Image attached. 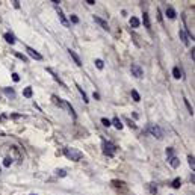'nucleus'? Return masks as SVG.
Instances as JSON below:
<instances>
[{
    "mask_svg": "<svg viewBox=\"0 0 195 195\" xmlns=\"http://www.w3.org/2000/svg\"><path fill=\"white\" fill-rule=\"evenodd\" d=\"M64 154L70 159V161H74V162H79V161L83 157V153L80 151V150L73 148V147H67V148L64 150Z\"/></svg>",
    "mask_w": 195,
    "mask_h": 195,
    "instance_id": "f257e3e1",
    "label": "nucleus"
},
{
    "mask_svg": "<svg viewBox=\"0 0 195 195\" xmlns=\"http://www.w3.org/2000/svg\"><path fill=\"white\" fill-rule=\"evenodd\" d=\"M51 100H53V103H55V104H58L59 108H62V109H67V111H68V113L71 115L73 118H76V112H74V109H73V106L70 104L68 101H65V100H61V99H58L56 95H51Z\"/></svg>",
    "mask_w": 195,
    "mask_h": 195,
    "instance_id": "f03ea898",
    "label": "nucleus"
},
{
    "mask_svg": "<svg viewBox=\"0 0 195 195\" xmlns=\"http://www.w3.org/2000/svg\"><path fill=\"white\" fill-rule=\"evenodd\" d=\"M148 133L157 139H163V130L159 126H156V124H150L148 126Z\"/></svg>",
    "mask_w": 195,
    "mask_h": 195,
    "instance_id": "7ed1b4c3",
    "label": "nucleus"
},
{
    "mask_svg": "<svg viewBox=\"0 0 195 195\" xmlns=\"http://www.w3.org/2000/svg\"><path fill=\"white\" fill-rule=\"evenodd\" d=\"M103 153L108 157H113L115 153H117V147H115L112 142H104L103 144Z\"/></svg>",
    "mask_w": 195,
    "mask_h": 195,
    "instance_id": "20e7f679",
    "label": "nucleus"
},
{
    "mask_svg": "<svg viewBox=\"0 0 195 195\" xmlns=\"http://www.w3.org/2000/svg\"><path fill=\"white\" fill-rule=\"evenodd\" d=\"M130 71H132V76H135L136 79H141L144 76V70L141 68V65H138V64H132Z\"/></svg>",
    "mask_w": 195,
    "mask_h": 195,
    "instance_id": "39448f33",
    "label": "nucleus"
},
{
    "mask_svg": "<svg viewBox=\"0 0 195 195\" xmlns=\"http://www.w3.org/2000/svg\"><path fill=\"white\" fill-rule=\"evenodd\" d=\"M56 12H58L59 21L62 23V26H64V27H70V23H68V20L65 18V15H64V12H62V9H61V8H56Z\"/></svg>",
    "mask_w": 195,
    "mask_h": 195,
    "instance_id": "423d86ee",
    "label": "nucleus"
},
{
    "mask_svg": "<svg viewBox=\"0 0 195 195\" xmlns=\"http://www.w3.org/2000/svg\"><path fill=\"white\" fill-rule=\"evenodd\" d=\"M26 51L29 53V56H32L33 59H37V61H42V55H39V53L35 50V49H32V47H26Z\"/></svg>",
    "mask_w": 195,
    "mask_h": 195,
    "instance_id": "0eeeda50",
    "label": "nucleus"
},
{
    "mask_svg": "<svg viewBox=\"0 0 195 195\" xmlns=\"http://www.w3.org/2000/svg\"><path fill=\"white\" fill-rule=\"evenodd\" d=\"M94 21L97 23V24H100V27L103 29V30H108L109 32V24L106 23L103 18H100V17H97V15H94Z\"/></svg>",
    "mask_w": 195,
    "mask_h": 195,
    "instance_id": "6e6552de",
    "label": "nucleus"
},
{
    "mask_svg": "<svg viewBox=\"0 0 195 195\" xmlns=\"http://www.w3.org/2000/svg\"><path fill=\"white\" fill-rule=\"evenodd\" d=\"M179 37H180L182 42L184 44L186 47H188V46H189V37H188V33H186L184 29H180V30H179Z\"/></svg>",
    "mask_w": 195,
    "mask_h": 195,
    "instance_id": "1a4fd4ad",
    "label": "nucleus"
},
{
    "mask_svg": "<svg viewBox=\"0 0 195 195\" xmlns=\"http://www.w3.org/2000/svg\"><path fill=\"white\" fill-rule=\"evenodd\" d=\"M68 53H70V56L73 58V61L76 62V65L77 67H82V61H80V58H79V55L74 51V50H71V49H68Z\"/></svg>",
    "mask_w": 195,
    "mask_h": 195,
    "instance_id": "9d476101",
    "label": "nucleus"
},
{
    "mask_svg": "<svg viewBox=\"0 0 195 195\" xmlns=\"http://www.w3.org/2000/svg\"><path fill=\"white\" fill-rule=\"evenodd\" d=\"M168 162H170V165H171L172 168H179V166H180V159L175 157V156L170 157V159H168Z\"/></svg>",
    "mask_w": 195,
    "mask_h": 195,
    "instance_id": "9b49d317",
    "label": "nucleus"
},
{
    "mask_svg": "<svg viewBox=\"0 0 195 195\" xmlns=\"http://www.w3.org/2000/svg\"><path fill=\"white\" fill-rule=\"evenodd\" d=\"M166 17H168V18H171V20L175 18V11H174V8H171V6L166 8Z\"/></svg>",
    "mask_w": 195,
    "mask_h": 195,
    "instance_id": "f8f14e48",
    "label": "nucleus"
},
{
    "mask_svg": "<svg viewBox=\"0 0 195 195\" xmlns=\"http://www.w3.org/2000/svg\"><path fill=\"white\" fill-rule=\"evenodd\" d=\"M3 92L9 97V99H15V91L12 89V88H3Z\"/></svg>",
    "mask_w": 195,
    "mask_h": 195,
    "instance_id": "ddd939ff",
    "label": "nucleus"
},
{
    "mask_svg": "<svg viewBox=\"0 0 195 195\" xmlns=\"http://www.w3.org/2000/svg\"><path fill=\"white\" fill-rule=\"evenodd\" d=\"M142 23H144V26H145L147 29L151 27V24H150V17H148L147 12H144V15H142Z\"/></svg>",
    "mask_w": 195,
    "mask_h": 195,
    "instance_id": "4468645a",
    "label": "nucleus"
},
{
    "mask_svg": "<svg viewBox=\"0 0 195 195\" xmlns=\"http://www.w3.org/2000/svg\"><path fill=\"white\" fill-rule=\"evenodd\" d=\"M76 88H77V91L80 92V95H82V99H83V101L85 103H89V100H88V95H86V92L83 91V88H80L79 85H76Z\"/></svg>",
    "mask_w": 195,
    "mask_h": 195,
    "instance_id": "2eb2a0df",
    "label": "nucleus"
},
{
    "mask_svg": "<svg viewBox=\"0 0 195 195\" xmlns=\"http://www.w3.org/2000/svg\"><path fill=\"white\" fill-rule=\"evenodd\" d=\"M111 124H113V126L117 127L118 130H121V129H122V122H121V120H120V118H113V120L111 121Z\"/></svg>",
    "mask_w": 195,
    "mask_h": 195,
    "instance_id": "dca6fc26",
    "label": "nucleus"
},
{
    "mask_svg": "<svg viewBox=\"0 0 195 195\" xmlns=\"http://www.w3.org/2000/svg\"><path fill=\"white\" fill-rule=\"evenodd\" d=\"M5 39H6V42H9V44H14L15 42V37H14L12 33H9V32L5 33Z\"/></svg>",
    "mask_w": 195,
    "mask_h": 195,
    "instance_id": "f3484780",
    "label": "nucleus"
},
{
    "mask_svg": "<svg viewBox=\"0 0 195 195\" xmlns=\"http://www.w3.org/2000/svg\"><path fill=\"white\" fill-rule=\"evenodd\" d=\"M32 94H33V91H32V88H30V86L24 88V91H23V95L26 97V99H30V97H32Z\"/></svg>",
    "mask_w": 195,
    "mask_h": 195,
    "instance_id": "a211bd4d",
    "label": "nucleus"
},
{
    "mask_svg": "<svg viewBox=\"0 0 195 195\" xmlns=\"http://www.w3.org/2000/svg\"><path fill=\"white\" fill-rule=\"evenodd\" d=\"M180 184H182L180 177H177V179H174V180H172V183H171V186H172L174 189H179V188H180Z\"/></svg>",
    "mask_w": 195,
    "mask_h": 195,
    "instance_id": "6ab92c4d",
    "label": "nucleus"
},
{
    "mask_svg": "<svg viewBox=\"0 0 195 195\" xmlns=\"http://www.w3.org/2000/svg\"><path fill=\"white\" fill-rule=\"evenodd\" d=\"M172 76H174L175 79H180V77H182V71H180L179 67H174V68H172Z\"/></svg>",
    "mask_w": 195,
    "mask_h": 195,
    "instance_id": "aec40b11",
    "label": "nucleus"
},
{
    "mask_svg": "<svg viewBox=\"0 0 195 195\" xmlns=\"http://www.w3.org/2000/svg\"><path fill=\"white\" fill-rule=\"evenodd\" d=\"M130 26H132V27H139V20L136 18V17H132V18H130Z\"/></svg>",
    "mask_w": 195,
    "mask_h": 195,
    "instance_id": "412c9836",
    "label": "nucleus"
},
{
    "mask_svg": "<svg viewBox=\"0 0 195 195\" xmlns=\"http://www.w3.org/2000/svg\"><path fill=\"white\" fill-rule=\"evenodd\" d=\"M148 189H150V194H151V195H156L157 194V186L154 183H150L148 184Z\"/></svg>",
    "mask_w": 195,
    "mask_h": 195,
    "instance_id": "4be33fe9",
    "label": "nucleus"
},
{
    "mask_svg": "<svg viewBox=\"0 0 195 195\" xmlns=\"http://www.w3.org/2000/svg\"><path fill=\"white\" fill-rule=\"evenodd\" d=\"M132 97H133V100L138 103V101H141V95L138 94V91L136 89H132Z\"/></svg>",
    "mask_w": 195,
    "mask_h": 195,
    "instance_id": "5701e85b",
    "label": "nucleus"
},
{
    "mask_svg": "<svg viewBox=\"0 0 195 195\" xmlns=\"http://www.w3.org/2000/svg\"><path fill=\"white\" fill-rule=\"evenodd\" d=\"M188 162H189V166L192 168V171L195 170V159H194V156H188Z\"/></svg>",
    "mask_w": 195,
    "mask_h": 195,
    "instance_id": "b1692460",
    "label": "nucleus"
},
{
    "mask_svg": "<svg viewBox=\"0 0 195 195\" xmlns=\"http://www.w3.org/2000/svg\"><path fill=\"white\" fill-rule=\"evenodd\" d=\"M184 100V104H186V108H188V111H189V113L191 115H194V109H192V106H191V103H189V100L188 99H183Z\"/></svg>",
    "mask_w": 195,
    "mask_h": 195,
    "instance_id": "393cba45",
    "label": "nucleus"
},
{
    "mask_svg": "<svg viewBox=\"0 0 195 195\" xmlns=\"http://www.w3.org/2000/svg\"><path fill=\"white\" fill-rule=\"evenodd\" d=\"M14 55H15L17 58H18V59H21L23 62H27V58H26V56L23 55V53H18V51H14Z\"/></svg>",
    "mask_w": 195,
    "mask_h": 195,
    "instance_id": "a878e982",
    "label": "nucleus"
},
{
    "mask_svg": "<svg viewBox=\"0 0 195 195\" xmlns=\"http://www.w3.org/2000/svg\"><path fill=\"white\" fill-rule=\"evenodd\" d=\"M95 67L99 68V70H103V67H104V62H103L101 59H95Z\"/></svg>",
    "mask_w": 195,
    "mask_h": 195,
    "instance_id": "bb28decb",
    "label": "nucleus"
},
{
    "mask_svg": "<svg viewBox=\"0 0 195 195\" xmlns=\"http://www.w3.org/2000/svg\"><path fill=\"white\" fill-rule=\"evenodd\" d=\"M47 71H49V73H50V74L53 76V79H55V80H56V82H59L61 85H64V83H62V80H61V79H59V77H58V76H56L55 73H53V71H51V70H50V68H47Z\"/></svg>",
    "mask_w": 195,
    "mask_h": 195,
    "instance_id": "cd10ccee",
    "label": "nucleus"
},
{
    "mask_svg": "<svg viewBox=\"0 0 195 195\" xmlns=\"http://www.w3.org/2000/svg\"><path fill=\"white\" fill-rule=\"evenodd\" d=\"M11 163H12V159L11 157H5V161H3V165L8 168V166H11Z\"/></svg>",
    "mask_w": 195,
    "mask_h": 195,
    "instance_id": "c85d7f7f",
    "label": "nucleus"
},
{
    "mask_svg": "<svg viewBox=\"0 0 195 195\" xmlns=\"http://www.w3.org/2000/svg\"><path fill=\"white\" fill-rule=\"evenodd\" d=\"M56 175L58 177H65L67 175V171L65 170H56Z\"/></svg>",
    "mask_w": 195,
    "mask_h": 195,
    "instance_id": "c756f323",
    "label": "nucleus"
},
{
    "mask_svg": "<svg viewBox=\"0 0 195 195\" xmlns=\"http://www.w3.org/2000/svg\"><path fill=\"white\" fill-rule=\"evenodd\" d=\"M101 124H103L104 127H109V126H112V124H111V121H109L108 118H101Z\"/></svg>",
    "mask_w": 195,
    "mask_h": 195,
    "instance_id": "7c9ffc66",
    "label": "nucleus"
},
{
    "mask_svg": "<svg viewBox=\"0 0 195 195\" xmlns=\"http://www.w3.org/2000/svg\"><path fill=\"white\" fill-rule=\"evenodd\" d=\"M172 154H174V148H166V156H168V159H170V157H172Z\"/></svg>",
    "mask_w": 195,
    "mask_h": 195,
    "instance_id": "2f4dec72",
    "label": "nucleus"
},
{
    "mask_svg": "<svg viewBox=\"0 0 195 195\" xmlns=\"http://www.w3.org/2000/svg\"><path fill=\"white\" fill-rule=\"evenodd\" d=\"M70 20H71V23L77 24V23H79V17H77V15H70Z\"/></svg>",
    "mask_w": 195,
    "mask_h": 195,
    "instance_id": "473e14b6",
    "label": "nucleus"
},
{
    "mask_svg": "<svg viewBox=\"0 0 195 195\" xmlns=\"http://www.w3.org/2000/svg\"><path fill=\"white\" fill-rule=\"evenodd\" d=\"M112 184L115 186V188H121L124 183H122V182H118V180H112Z\"/></svg>",
    "mask_w": 195,
    "mask_h": 195,
    "instance_id": "72a5a7b5",
    "label": "nucleus"
},
{
    "mask_svg": "<svg viewBox=\"0 0 195 195\" xmlns=\"http://www.w3.org/2000/svg\"><path fill=\"white\" fill-rule=\"evenodd\" d=\"M124 120H126V121H127V124H129V126H130L132 129H136V124H135L133 121H130L129 118H124Z\"/></svg>",
    "mask_w": 195,
    "mask_h": 195,
    "instance_id": "f704fd0d",
    "label": "nucleus"
},
{
    "mask_svg": "<svg viewBox=\"0 0 195 195\" xmlns=\"http://www.w3.org/2000/svg\"><path fill=\"white\" fill-rule=\"evenodd\" d=\"M12 80H14V82H20V76L17 74V73H14V74H12Z\"/></svg>",
    "mask_w": 195,
    "mask_h": 195,
    "instance_id": "c9c22d12",
    "label": "nucleus"
},
{
    "mask_svg": "<svg viewBox=\"0 0 195 195\" xmlns=\"http://www.w3.org/2000/svg\"><path fill=\"white\" fill-rule=\"evenodd\" d=\"M14 8H15V9H20V2H18V0H14Z\"/></svg>",
    "mask_w": 195,
    "mask_h": 195,
    "instance_id": "e433bc0d",
    "label": "nucleus"
},
{
    "mask_svg": "<svg viewBox=\"0 0 195 195\" xmlns=\"http://www.w3.org/2000/svg\"><path fill=\"white\" fill-rule=\"evenodd\" d=\"M156 12H157V20H159V21H161V23H162V15H161V11H159V9H157Z\"/></svg>",
    "mask_w": 195,
    "mask_h": 195,
    "instance_id": "4c0bfd02",
    "label": "nucleus"
},
{
    "mask_svg": "<svg viewBox=\"0 0 195 195\" xmlns=\"http://www.w3.org/2000/svg\"><path fill=\"white\" fill-rule=\"evenodd\" d=\"M11 118H21V115H18V113H12V115H11Z\"/></svg>",
    "mask_w": 195,
    "mask_h": 195,
    "instance_id": "58836bf2",
    "label": "nucleus"
},
{
    "mask_svg": "<svg viewBox=\"0 0 195 195\" xmlns=\"http://www.w3.org/2000/svg\"><path fill=\"white\" fill-rule=\"evenodd\" d=\"M86 3H88V5H94L95 2H94V0H86Z\"/></svg>",
    "mask_w": 195,
    "mask_h": 195,
    "instance_id": "ea45409f",
    "label": "nucleus"
},
{
    "mask_svg": "<svg viewBox=\"0 0 195 195\" xmlns=\"http://www.w3.org/2000/svg\"><path fill=\"white\" fill-rule=\"evenodd\" d=\"M94 99H95V100H99V99H100V95L97 94V92H94Z\"/></svg>",
    "mask_w": 195,
    "mask_h": 195,
    "instance_id": "a19ab883",
    "label": "nucleus"
},
{
    "mask_svg": "<svg viewBox=\"0 0 195 195\" xmlns=\"http://www.w3.org/2000/svg\"><path fill=\"white\" fill-rule=\"evenodd\" d=\"M191 58H192V61H194V59H195V53H194V50H192V51H191Z\"/></svg>",
    "mask_w": 195,
    "mask_h": 195,
    "instance_id": "79ce46f5",
    "label": "nucleus"
},
{
    "mask_svg": "<svg viewBox=\"0 0 195 195\" xmlns=\"http://www.w3.org/2000/svg\"><path fill=\"white\" fill-rule=\"evenodd\" d=\"M0 172H2V168H0Z\"/></svg>",
    "mask_w": 195,
    "mask_h": 195,
    "instance_id": "37998d69",
    "label": "nucleus"
},
{
    "mask_svg": "<svg viewBox=\"0 0 195 195\" xmlns=\"http://www.w3.org/2000/svg\"><path fill=\"white\" fill-rule=\"evenodd\" d=\"M32 195H35V194H32Z\"/></svg>",
    "mask_w": 195,
    "mask_h": 195,
    "instance_id": "c03bdc74",
    "label": "nucleus"
}]
</instances>
